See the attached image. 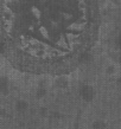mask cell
<instances>
[{"instance_id":"obj_15","label":"cell","mask_w":121,"mask_h":129,"mask_svg":"<svg viewBox=\"0 0 121 129\" xmlns=\"http://www.w3.org/2000/svg\"><path fill=\"white\" fill-rule=\"evenodd\" d=\"M30 129H33V128H30Z\"/></svg>"},{"instance_id":"obj_12","label":"cell","mask_w":121,"mask_h":129,"mask_svg":"<svg viewBox=\"0 0 121 129\" xmlns=\"http://www.w3.org/2000/svg\"><path fill=\"white\" fill-rule=\"evenodd\" d=\"M114 60L116 63H119V64H121V53H117V55H115V57H114Z\"/></svg>"},{"instance_id":"obj_13","label":"cell","mask_w":121,"mask_h":129,"mask_svg":"<svg viewBox=\"0 0 121 129\" xmlns=\"http://www.w3.org/2000/svg\"><path fill=\"white\" fill-rule=\"evenodd\" d=\"M5 115H6V110H5L3 107H0V117H1V116H5Z\"/></svg>"},{"instance_id":"obj_2","label":"cell","mask_w":121,"mask_h":129,"mask_svg":"<svg viewBox=\"0 0 121 129\" xmlns=\"http://www.w3.org/2000/svg\"><path fill=\"white\" fill-rule=\"evenodd\" d=\"M80 95L86 102H91L95 97V91L90 85H83L80 90Z\"/></svg>"},{"instance_id":"obj_1","label":"cell","mask_w":121,"mask_h":129,"mask_svg":"<svg viewBox=\"0 0 121 129\" xmlns=\"http://www.w3.org/2000/svg\"><path fill=\"white\" fill-rule=\"evenodd\" d=\"M82 0H3L5 30L20 46L43 40L44 57L70 50L84 28Z\"/></svg>"},{"instance_id":"obj_10","label":"cell","mask_w":121,"mask_h":129,"mask_svg":"<svg viewBox=\"0 0 121 129\" xmlns=\"http://www.w3.org/2000/svg\"><path fill=\"white\" fill-rule=\"evenodd\" d=\"M39 115H40V116H43V117H45V116L47 115V109L45 108V107L39 108Z\"/></svg>"},{"instance_id":"obj_3","label":"cell","mask_w":121,"mask_h":129,"mask_svg":"<svg viewBox=\"0 0 121 129\" xmlns=\"http://www.w3.org/2000/svg\"><path fill=\"white\" fill-rule=\"evenodd\" d=\"M14 109H16L18 113H24V111H26V110L29 109V103L26 101H24V100H19V101L16 102Z\"/></svg>"},{"instance_id":"obj_8","label":"cell","mask_w":121,"mask_h":129,"mask_svg":"<svg viewBox=\"0 0 121 129\" xmlns=\"http://www.w3.org/2000/svg\"><path fill=\"white\" fill-rule=\"evenodd\" d=\"M115 46H116L119 50H121V32L117 35L116 39H115Z\"/></svg>"},{"instance_id":"obj_4","label":"cell","mask_w":121,"mask_h":129,"mask_svg":"<svg viewBox=\"0 0 121 129\" xmlns=\"http://www.w3.org/2000/svg\"><path fill=\"white\" fill-rule=\"evenodd\" d=\"M93 129H106L107 128V123L103 120H96L93 122Z\"/></svg>"},{"instance_id":"obj_6","label":"cell","mask_w":121,"mask_h":129,"mask_svg":"<svg viewBox=\"0 0 121 129\" xmlns=\"http://www.w3.org/2000/svg\"><path fill=\"white\" fill-rule=\"evenodd\" d=\"M45 95H46V89H44V88H39L36 92V96L38 98H43Z\"/></svg>"},{"instance_id":"obj_9","label":"cell","mask_w":121,"mask_h":129,"mask_svg":"<svg viewBox=\"0 0 121 129\" xmlns=\"http://www.w3.org/2000/svg\"><path fill=\"white\" fill-rule=\"evenodd\" d=\"M50 117L54 118V120H59V118L62 117V115H61L58 111H52V113L50 114Z\"/></svg>"},{"instance_id":"obj_7","label":"cell","mask_w":121,"mask_h":129,"mask_svg":"<svg viewBox=\"0 0 121 129\" xmlns=\"http://www.w3.org/2000/svg\"><path fill=\"white\" fill-rule=\"evenodd\" d=\"M115 72H116L115 65H108V67L106 68V74L107 75H114Z\"/></svg>"},{"instance_id":"obj_11","label":"cell","mask_w":121,"mask_h":129,"mask_svg":"<svg viewBox=\"0 0 121 129\" xmlns=\"http://www.w3.org/2000/svg\"><path fill=\"white\" fill-rule=\"evenodd\" d=\"M57 84H58V86H61V88H65V86L68 85V82H66V79H59L58 82H57Z\"/></svg>"},{"instance_id":"obj_14","label":"cell","mask_w":121,"mask_h":129,"mask_svg":"<svg viewBox=\"0 0 121 129\" xmlns=\"http://www.w3.org/2000/svg\"><path fill=\"white\" fill-rule=\"evenodd\" d=\"M116 84H117V85H121V77H117V79H116Z\"/></svg>"},{"instance_id":"obj_5","label":"cell","mask_w":121,"mask_h":129,"mask_svg":"<svg viewBox=\"0 0 121 129\" xmlns=\"http://www.w3.org/2000/svg\"><path fill=\"white\" fill-rule=\"evenodd\" d=\"M0 92L3 95H7L8 94V84L6 79H1L0 81Z\"/></svg>"}]
</instances>
